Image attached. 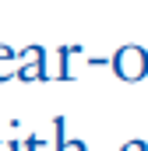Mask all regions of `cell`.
Masks as SVG:
<instances>
[{
	"label": "cell",
	"mask_w": 148,
	"mask_h": 151,
	"mask_svg": "<svg viewBox=\"0 0 148 151\" xmlns=\"http://www.w3.org/2000/svg\"><path fill=\"white\" fill-rule=\"evenodd\" d=\"M110 63H113V74L120 77V81H141V77L148 74V49L127 42V46H120V49L113 53Z\"/></svg>",
	"instance_id": "1"
},
{
	"label": "cell",
	"mask_w": 148,
	"mask_h": 151,
	"mask_svg": "<svg viewBox=\"0 0 148 151\" xmlns=\"http://www.w3.org/2000/svg\"><path fill=\"white\" fill-rule=\"evenodd\" d=\"M21 56H25V67L18 70V81H53V74L46 70V49L42 46H25Z\"/></svg>",
	"instance_id": "2"
},
{
	"label": "cell",
	"mask_w": 148,
	"mask_h": 151,
	"mask_svg": "<svg viewBox=\"0 0 148 151\" xmlns=\"http://www.w3.org/2000/svg\"><path fill=\"white\" fill-rule=\"evenodd\" d=\"M25 67V56H21V49L14 53L11 46H0V81H7V77H18V70Z\"/></svg>",
	"instance_id": "3"
},
{
	"label": "cell",
	"mask_w": 148,
	"mask_h": 151,
	"mask_svg": "<svg viewBox=\"0 0 148 151\" xmlns=\"http://www.w3.org/2000/svg\"><path fill=\"white\" fill-rule=\"evenodd\" d=\"M64 116H53V151H88L85 148V141H67V134H64Z\"/></svg>",
	"instance_id": "4"
},
{
	"label": "cell",
	"mask_w": 148,
	"mask_h": 151,
	"mask_svg": "<svg viewBox=\"0 0 148 151\" xmlns=\"http://www.w3.org/2000/svg\"><path fill=\"white\" fill-rule=\"evenodd\" d=\"M21 148H25V151H39V148H46V144H42V137H39V134H32V137H28Z\"/></svg>",
	"instance_id": "5"
},
{
	"label": "cell",
	"mask_w": 148,
	"mask_h": 151,
	"mask_svg": "<svg viewBox=\"0 0 148 151\" xmlns=\"http://www.w3.org/2000/svg\"><path fill=\"white\" fill-rule=\"evenodd\" d=\"M120 151H148V144H145V141H127Z\"/></svg>",
	"instance_id": "6"
},
{
	"label": "cell",
	"mask_w": 148,
	"mask_h": 151,
	"mask_svg": "<svg viewBox=\"0 0 148 151\" xmlns=\"http://www.w3.org/2000/svg\"><path fill=\"white\" fill-rule=\"evenodd\" d=\"M4 148H7V151H21V144H18V141H7Z\"/></svg>",
	"instance_id": "7"
},
{
	"label": "cell",
	"mask_w": 148,
	"mask_h": 151,
	"mask_svg": "<svg viewBox=\"0 0 148 151\" xmlns=\"http://www.w3.org/2000/svg\"><path fill=\"white\" fill-rule=\"evenodd\" d=\"M0 148H4V144H0Z\"/></svg>",
	"instance_id": "8"
}]
</instances>
